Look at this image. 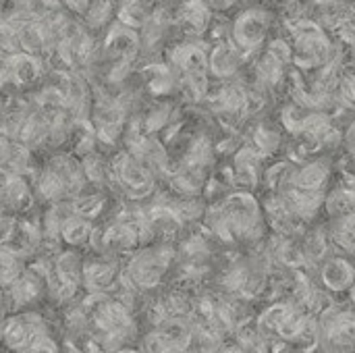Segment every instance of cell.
<instances>
[{"label":"cell","instance_id":"1","mask_svg":"<svg viewBox=\"0 0 355 353\" xmlns=\"http://www.w3.org/2000/svg\"><path fill=\"white\" fill-rule=\"evenodd\" d=\"M2 339L8 347L21 352H54L56 345L40 314H19L2 327Z\"/></svg>","mask_w":355,"mask_h":353},{"label":"cell","instance_id":"2","mask_svg":"<svg viewBox=\"0 0 355 353\" xmlns=\"http://www.w3.org/2000/svg\"><path fill=\"white\" fill-rule=\"evenodd\" d=\"M171 258H173V252L166 246H154L150 250H144L131 258L125 277L137 291L150 289L160 283L164 270L171 264Z\"/></svg>","mask_w":355,"mask_h":353},{"label":"cell","instance_id":"3","mask_svg":"<svg viewBox=\"0 0 355 353\" xmlns=\"http://www.w3.org/2000/svg\"><path fill=\"white\" fill-rule=\"evenodd\" d=\"M266 17L262 10H248L243 12L233 29L235 42L239 48L243 50H254L262 44L264 35H266Z\"/></svg>","mask_w":355,"mask_h":353},{"label":"cell","instance_id":"4","mask_svg":"<svg viewBox=\"0 0 355 353\" xmlns=\"http://www.w3.org/2000/svg\"><path fill=\"white\" fill-rule=\"evenodd\" d=\"M116 262L100 260L92 264H83V279L81 285L89 293H106L110 287H116Z\"/></svg>","mask_w":355,"mask_h":353},{"label":"cell","instance_id":"5","mask_svg":"<svg viewBox=\"0 0 355 353\" xmlns=\"http://www.w3.org/2000/svg\"><path fill=\"white\" fill-rule=\"evenodd\" d=\"M42 291H44V277L31 268L29 273L19 275V277L10 283V293H8V295H10L12 306L21 308V306L31 304Z\"/></svg>","mask_w":355,"mask_h":353},{"label":"cell","instance_id":"6","mask_svg":"<svg viewBox=\"0 0 355 353\" xmlns=\"http://www.w3.org/2000/svg\"><path fill=\"white\" fill-rule=\"evenodd\" d=\"M322 281L329 289L333 291H341L352 287L355 281V268L347 262V260H331L324 264L322 270Z\"/></svg>","mask_w":355,"mask_h":353},{"label":"cell","instance_id":"7","mask_svg":"<svg viewBox=\"0 0 355 353\" xmlns=\"http://www.w3.org/2000/svg\"><path fill=\"white\" fill-rule=\"evenodd\" d=\"M92 233H94V229H92V225L87 223V218H85V216H79V214H75V212H73V214L62 223V227H60V237H62L67 243H71V246H81V243L89 241Z\"/></svg>","mask_w":355,"mask_h":353},{"label":"cell","instance_id":"8","mask_svg":"<svg viewBox=\"0 0 355 353\" xmlns=\"http://www.w3.org/2000/svg\"><path fill=\"white\" fill-rule=\"evenodd\" d=\"M208 8L204 2L200 0H187L183 6H181V23L189 29V31H196V33H202L206 29V23H208Z\"/></svg>","mask_w":355,"mask_h":353},{"label":"cell","instance_id":"9","mask_svg":"<svg viewBox=\"0 0 355 353\" xmlns=\"http://www.w3.org/2000/svg\"><path fill=\"white\" fill-rule=\"evenodd\" d=\"M239 64V56L237 52L231 48V46H218L214 52H212V58H210V69L218 75V77H227L231 75Z\"/></svg>","mask_w":355,"mask_h":353}]
</instances>
